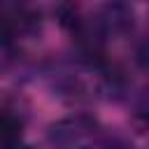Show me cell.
I'll return each mask as SVG.
<instances>
[{
  "label": "cell",
  "mask_w": 149,
  "mask_h": 149,
  "mask_svg": "<svg viewBox=\"0 0 149 149\" xmlns=\"http://www.w3.org/2000/svg\"><path fill=\"white\" fill-rule=\"evenodd\" d=\"M98 135V123L91 116L74 114L51 123L47 130V142L51 149H93Z\"/></svg>",
  "instance_id": "6da1fadb"
},
{
  "label": "cell",
  "mask_w": 149,
  "mask_h": 149,
  "mask_svg": "<svg viewBox=\"0 0 149 149\" xmlns=\"http://www.w3.org/2000/svg\"><path fill=\"white\" fill-rule=\"evenodd\" d=\"M21 142V121L12 114H0V144L12 149Z\"/></svg>",
  "instance_id": "7a4b0ae2"
},
{
  "label": "cell",
  "mask_w": 149,
  "mask_h": 149,
  "mask_svg": "<svg viewBox=\"0 0 149 149\" xmlns=\"http://www.w3.org/2000/svg\"><path fill=\"white\" fill-rule=\"evenodd\" d=\"M133 116L137 121L140 128L149 130V86L140 91V95L135 98V105H133Z\"/></svg>",
  "instance_id": "3957f363"
},
{
  "label": "cell",
  "mask_w": 149,
  "mask_h": 149,
  "mask_svg": "<svg viewBox=\"0 0 149 149\" xmlns=\"http://www.w3.org/2000/svg\"><path fill=\"white\" fill-rule=\"evenodd\" d=\"M135 63L142 72L149 74V37H144L137 47H135Z\"/></svg>",
  "instance_id": "277c9868"
},
{
  "label": "cell",
  "mask_w": 149,
  "mask_h": 149,
  "mask_svg": "<svg viewBox=\"0 0 149 149\" xmlns=\"http://www.w3.org/2000/svg\"><path fill=\"white\" fill-rule=\"evenodd\" d=\"M12 149H33V147H28V144H21V142H19V144H14Z\"/></svg>",
  "instance_id": "5b68a950"
}]
</instances>
